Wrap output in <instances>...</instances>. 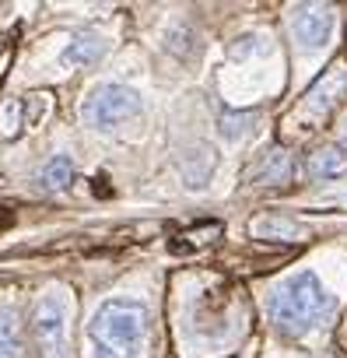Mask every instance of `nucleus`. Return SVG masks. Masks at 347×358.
<instances>
[{"label": "nucleus", "instance_id": "nucleus-1", "mask_svg": "<svg viewBox=\"0 0 347 358\" xmlns=\"http://www.w3.org/2000/svg\"><path fill=\"white\" fill-rule=\"evenodd\" d=\"M330 316H333V295L323 288V281L312 271L288 278L270 295V323L288 337H305L319 330Z\"/></svg>", "mask_w": 347, "mask_h": 358}, {"label": "nucleus", "instance_id": "nucleus-5", "mask_svg": "<svg viewBox=\"0 0 347 358\" xmlns=\"http://www.w3.org/2000/svg\"><path fill=\"white\" fill-rule=\"evenodd\" d=\"M330 29H333V15L326 8H298L291 15V36L305 50H319L330 39Z\"/></svg>", "mask_w": 347, "mask_h": 358}, {"label": "nucleus", "instance_id": "nucleus-11", "mask_svg": "<svg viewBox=\"0 0 347 358\" xmlns=\"http://www.w3.org/2000/svg\"><path fill=\"white\" fill-rule=\"evenodd\" d=\"M43 187H50V190H67V187H71V162H67L64 155H57V158L46 162V169H43Z\"/></svg>", "mask_w": 347, "mask_h": 358}, {"label": "nucleus", "instance_id": "nucleus-3", "mask_svg": "<svg viewBox=\"0 0 347 358\" xmlns=\"http://www.w3.org/2000/svg\"><path fill=\"white\" fill-rule=\"evenodd\" d=\"M67 316L71 302L64 292H46L32 313V337L43 358H64L67 355Z\"/></svg>", "mask_w": 347, "mask_h": 358}, {"label": "nucleus", "instance_id": "nucleus-2", "mask_svg": "<svg viewBox=\"0 0 347 358\" xmlns=\"http://www.w3.org/2000/svg\"><path fill=\"white\" fill-rule=\"evenodd\" d=\"M147 330V313L133 299H109L91 316L95 358H137V344Z\"/></svg>", "mask_w": 347, "mask_h": 358}, {"label": "nucleus", "instance_id": "nucleus-12", "mask_svg": "<svg viewBox=\"0 0 347 358\" xmlns=\"http://www.w3.org/2000/svg\"><path fill=\"white\" fill-rule=\"evenodd\" d=\"M102 53V43L95 36H81L71 50H67V64H91Z\"/></svg>", "mask_w": 347, "mask_h": 358}, {"label": "nucleus", "instance_id": "nucleus-6", "mask_svg": "<svg viewBox=\"0 0 347 358\" xmlns=\"http://www.w3.org/2000/svg\"><path fill=\"white\" fill-rule=\"evenodd\" d=\"M344 92H347V71L344 67H330V74H323L312 85V92L305 95V113L309 116H326L340 102Z\"/></svg>", "mask_w": 347, "mask_h": 358}, {"label": "nucleus", "instance_id": "nucleus-9", "mask_svg": "<svg viewBox=\"0 0 347 358\" xmlns=\"http://www.w3.org/2000/svg\"><path fill=\"white\" fill-rule=\"evenodd\" d=\"M291 176V158H288V151H270L267 158H263V165L253 172V179L256 183H284V179Z\"/></svg>", "mask_w": 347, "mask_h": 358}, {"label": "nucleus", "instance_id": "nucleus-7", "mask_svg": "<svg viewBox=\"0 0 347 358\" xmlns=\"http://www.w3.org/2000/svg\"><path fill=\"white\" fill-rule=\"evenodd\" d=\"M0 358H25V337L15 309H0Z\"/></svg>", "mask_w": 347, "mask_h": 358}, {"label": "nucleus", "instance_id": "nucleus-13", "mask_svg": "<svg viewBox=\"0 0 347 358\" xmlns=\"http://www.w3.org/2000/svg\"><path fill=\"white\" fill-rule=\"evenodd\" d=\"M11 64H15V46H4V53H0V85H4Z\"/></svg>", "mask_w": 347, "mask_h": 358}, {"label": "nucleus", "instance_id": "nucleus-10", "mask_svg": "<svg viewBox=\"0 0 347 358\" xmlns=\"http://www.w3.org/2000/svg\"><path fill=\"white\" fill-rule=\"evenodd\" d=\"M204 236H221V225L218 222H204V225H197V229H186V232H179L176 236V243H172V250L176 253H183V250H193V246H204L207 239Z\"/></svg>", "mask_w": 347, "mask_h": 358}, {"label": "nucleus", "instance_id": "nucleus-4", "mask_svg": "<svg viewBox=\"0 0 347 358\" xmlns=\"http://www.w3.org/2000/svg\"><path fill=\"white\" fill-rule=\"evenodd\" d=\"M137 113H140V95L126 85H102L81 106V116L91 127H116L123 120H133Z\"/></svg>", "mask_w": 347, "mask_h": 358}, {"label": "nucleus", "instance_id": "nucleus-8", "mask_svg": "<svg viewBox=\"0 0 347 358\" xmlns=\"http://www.w3.org/2000/svg\"><path fill=\"white\" fill-rule=\"evenodd\" d=\"M344 172H347V151L344 148H319L309 158V176H316V179H333V176H344Z\"/></svg>", "mask_w": 347, "mask_h": 358}]
</instances>
